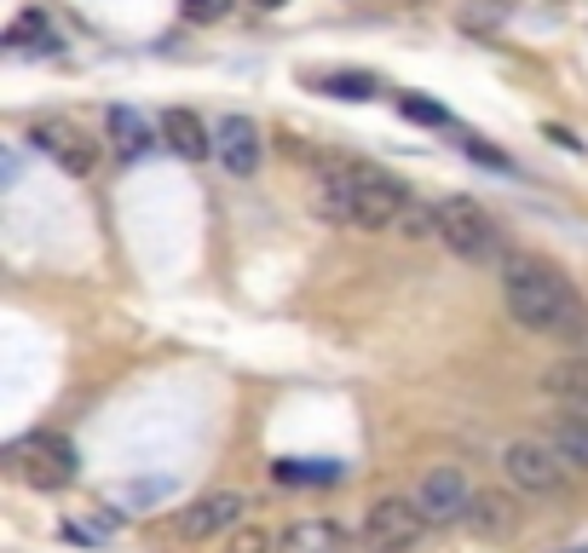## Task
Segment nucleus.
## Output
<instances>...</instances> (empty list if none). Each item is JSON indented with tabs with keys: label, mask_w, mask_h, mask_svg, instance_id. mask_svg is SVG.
Instances as JSON below:
<instances>
[{
	"label": "nucleus",
	"mask_w": 588,
	"mask_h": 553,
	"mask_svg": "<svg viewBox=\"0 0 588 553\" xmlns=\"http://www.w3.org/2000/svg\"><path fill=\"white\" fill-rule=\"evenodd\" d=\"M502 300H508V317L525 335H549L572 346L588 329V300L577 294V282L537 254L502 260Z\"/></svg>",
	"instance_id": "f257e3e1"
},
{
	"label": "nucleus",
	"mask_w": 588,
	"mask_h": 553,
	"mask_svg": "<svg viewBox=\"0 0 588 553\" xmlns=\"http://www.w3.org/2000/svg\"><path fill=\"white\" fill-rule=\"evenodd\" d=\"M317 214L329 225H347V231H398L404 208H410V191L370 168V161H352V156H329L317 168Z\"/></svg>",
	"instance_id": "f03ea898"
},
{
	"label": "nucleus",
	"mask_w": 588,
	"mask_h": 553,
	"mask_svg": "<svg viewBox=\"0 0 588 553\" xmlns=\"http://www.w3.org/2000/svg\"><path fill=\"white\" fill-rule=\"evenodd\" d=\"M433 208H439V242L456 260H468V265H502L508 260V249H502V225L484 214L473 196H444V202H433Z\"/></svg>",
	"instance_id": "7ed1b4c3"
},
{
	"label": "nucleus",
	"mask_w": 588,
	"mask_h": 553,
	"mask_svg": "<svg viewBox=\"0 0 588 553\" xmlns=\"http://www.w3.org/2000/svg\"><path fill=\"white\" fill-rule=\"evenodd\" d=\"M428 530H433V525L421 519L416 502L387 496V502H375L370 514H363L358 542H363V553H416L421 542H428Z\"/></svg>",
	"instance_id": "20e7f679"
},
{
	"label": "nucleus",
	"mask_w": 588,
	"mask_h": 553,
	"mask_svg": "<svg viewBox=\"0 0 588 553\" xmlns=\"http://www.w3.org/2000/svg\"><path fill=\"white\" fill-rule=\"evenodd\" d=\"M7 461L17 467V479L35 484V490H64L75 479V449L70 438H58V433H29V438H17L7 449Z\"/></svg>",
	"instance_id": "39448f33"
},
{
	"label": "nucleus",
	"mask_w": 588,
	"mask_h": 553,
	"mask_svg": "<svg viewBox=\"0 0 588 553\" xmlns=\"http://www.w3.org/2000/svg\"><path fill=\"white\" fill-rule=\"evenodd\" d=\"M502 473H508V484L531 490V496H554V490L572 484V467L554 456L549 438H514V444H502Z\"/></svg>",
	"instance_id": "423d86ee"
},
{
	"label": "nucleus",
	"mask_w": 588,
	"mask_h": 553,
	"mask_svg": "<svg viewBox=\"0 0 588 553\" xmlns=\"http://www.w3.org/2000/svg\"><path fill=\"white\" fill-rule=\"evenodd\" d=\"M473 502H479V490L461 467H433V473H421V484H416V507L428 525H461L473 514Z\"/></svg>",
	"instance_id": "0eeeda50"
},
{
	"label": "nucleus",
	"mask_w": 588,
	"mask_h": 553,
	"mask_svg": "<svg viewBox=\"0 0 588 553\" xmlns=\"http://www.w3.org/2000/svg\"><path fill=\"white\" fill-rule=\"evenodd\" d=\"M249 514V496L242 490H208V496H196L185 514H179V537L185 542H214V537H231Z\"/></svg>",
	"instance_id": "6e6552de"
},
{
	"label": "nucleus",
	"mask_w": 588,
	"mask_h": 553,
	"mask_svg": "<svg viewBox=\"0 0 588 553\" xmlns=\"http://www.w3.org/2000/svg\"><path fill=\"white\" fill-rule=\"evenodd\" d=\"M29 145L40 151V156H52L64 173H75V179H87L93 173V161H98V145L81 128H70V121H35L29 128Z\"/></svg>",
	"instance_id": "1a4fd4ad"
},
{
	"label": "nucleus",
	"mask_w": 588,
	"mask_h": 553,
	"mask_svg": "<svg viewBox=\"0 0 588 553\" xmlns=\"http://www.w3.org/2000/svg\"><path fill=\"white\" fill-rule=\"evenodd\" d=\"M214 156H219V168H226L231 179H254L260 161H266V139H260V128L249 116H226L214 128Z\"/></svg>",
	"instance_id": "9d476101"
},
{
	"label": "nucleus",
	"mask_w": 588,
	"mask_h": 553,
	"mask_svg": "<svg viewBox=\"0 0 588 553\" xmlns=\"http://www.w3.org/2000/svg\"><path fill=\"white\" fill-rule=\"evenodd\" d=\"M277 553H352V537L335 519H295L277 530Z\"/></svg>",
	"instance_id": "9b49d317"
},
{
	"label": "nucleus",
	"mask_w": 588,
	"mask_h": 553,
	"mask_svg": "<svg viewBox=\"0 0 588 553\" xmlns=\"http://www.w3.org/2000/svg\"><path fill=\"white\" fill-rule=\"evenodd\" d=\"M105 139H110V151L116 156H151L156 151V133H151V121L139 116L133 105H110L105 110Z\"/></svg>",
	"instance_id": "f8f14e48"
},
{
	"label": "nucleus",
	"mask_w": 588,
	"mask_h": 553,
	"mask_svg": "<svg viewBox=\"0 0 588 553\" xmlns=\"http://www.w3.org/2000/svg\"><path fill=\"white\" fill-rule=\"evenodd\" d=\"M7 47H12V52H24V58H40V52H58V47H64V35H58V29L47 24V12H40V7H29V12H17V17H12Z\"/></svg>",
	"instance_id": "ddd939ff"
},
{
	"label": "nucleus",
	"mask_w": 588,
	"mask_h": 553,
	"mask_svg": "<svg viewBox=\"0 0 588 553\" xmlns=\"http://www.w3.org/2000/svg\"><path fill=\"white\" fill-rule=\"evenodd\" d=\"M161 139H168V145L185 156V161H202V156L214 151V133L202 128L196 110H168V116H161Z\"/></svg>",
	"instance_id": "4468645a"
},
{
	"label": "nucleus",
	"mask_w": 588,
	"mask_h": 553,
	"mask_svg": "<svg viewBox=\"0 0 588 553\" xmlns=\"http://www.w3.org/2000/svg\"><path fill=\"white\" fill-rule=\"evenodd\" d=\"M542 393L560 398V404H565V416H583V421H588V358L549 369V375H542Z\"/></svg>",
	"instance_id": "2eb2a0df"
},
{
	"label": "nucleus",
	"mask_w": 588,
	"mask_h": 553,
	"mask_svg": "<svg viewBox=\"0 0 588 553\" xmlns=\"http://www.w3.org/2000/svg\"><path fill=\"white\" fill-rule=\"evenodd\" d=\"M549 444L572 473H588V421L583 416H554L549 421Z\"/></svg>",
	"instance_id": "dca6fc26"
},
{
	"label": "nucleus",
	"mask_w": 588,
	"mask_h": 553,
	"mask_svg": "<svg viewBox=\"0 0 588 553\" xmlns=\"http://www.w3.org/2000/svg\"><path fill=\"white\" fill-rule=\"evenodd\" d=\"M317 87L329 93V98L363 105V98H375V75H363V70H329V75H317Z\"/></svg>",
	"instance_id": "f3484780"
},
{
	"label": "nucleus",
	"mask_w": 588,
	"mask_h": 553,
	"mask_svg": "<svg viewBox=\"0 0 588 553\" xmlns=\"http://www.w3.org/2000/svg\"><path fill=\"white\" fill-rule=\"evenodd\" d=\"M272 479H283V484H329V479H340V467L335 461H272Z\"/></svg>",
	"instance_id": "a211bd4d"
},
{
	"label": "nucleus",
	"mask_w": 588,
	"mask_h": 553,
	"mask_svg": "<svg viewBox=\"0 0 588 553\" xmlns=\"http://www.w3.org/2000/svg\"><path fill=\"white\" fill-rule=\"evenodd\" d=\"M468 525L484 530V537H502V530H514V507L502 502V496H479L473 514H468Z\"/></svg>",
	"instance_id": "6ab92c4d"
},
{
	"label": "nucleus",
	"mask_w": 588,
	"mask_h": 553,
	"mask_svg": "<svg viewBox=\"0 0 588 553\" xmlns=\"http://www.w3.org/2000/svg\"><path fill=\"white\" fill-rule=\"evenodd\" d=\"M398 110L410 116V121H428V128H451V110L433 105V98H416V93H404L398 98Z\"/></svg>",
	"instance_id": "aec40b11"
},
{
	"label": "nucleus",
	"mask_w": 588,
	"mask_h": 553,
	"mask_svg": "<svg viewBox=\"0 0 588 553\" xmlns=\"http://www.w3.org/2000/svg\"><path fill=\"white\" fill-rule=\"evenodd\" d=\"M461 151H468L473 161H484V168H496V173H514V161L502 156V151H491L484 139H473V133H461Z\"/></svg>",
	"instance_id": "412c9836"
},
{
	"label": "nucleus",
	"mask_w": 588,
	"mask_h": 553,
	"mask_svg": "<svg viewBox=\"0 0 588 553\" xmlns=\"http://www.w3.org/2000/svg\"><path fill=\"white\" fill-rule=\"evenodd\" d=\"M226 553H277V542L266 537V530H231Z\"/></svg>",
	"instance_id": "4be33fe9"
},
{
	"label": "nucleus",
	"mask_w": 588,
	"mask_h": 553,
	"mask_svg": "<svg viewBox=\"0 0 588 553\" xmlns=\"http://www.w3.org/2000/svg\"><path fill=\"white\" fill-rule=\"evenodd\" d=\"M231 17V0H185V24H219Z\"/></svg>",
	"instance_id": "5701e85b"
},
{
	"label": "nucleus",
	"mask_w": 588,
	"mask_h": 553,
	"mask_svg": "<svg viewBox=\"0 0 588 553\" xmlns=\"http://www.w3.org/2000/svg\"><path fill=\"white\" fill-rule=\"evenodd\" d=\"M161 490H168V479H151V484H128V490H116V502H139V514H145V502H156Z\"/></svg>",
	"instance_id": "b1692460"
},
{
	"label": "nucleus",
	"mask_w": 588,
	"mask_h": 553,
	"mask_svg": "<svg viewBox=\"0 0 588 553\" xmlns=\"http://www.w3.org/2000/svg\"><path fill=\"white\" fill-rule=\"evenodd\" d=\"M549 139H554V145H565V151H583V139L572 128H554V121H549Z\"/></svg>",
	"instance_id": "393cba45"
},
{
	"label": "nucleus",
	"mask_w": 588,
	"mask_h": 553,
	"mask_svg": "<svg viewBox=\"0 0 588 553\" xmlns=\"http://www.w3.org/2000/svg\"><path fill=\"white\" fill-rule=\"evenodd\" d=\"M254 7H266V12H277V7H283V0H254Z\"/></svg>",
	"instance_id": "a878e982"
},
{
	"label": "nucleus",
	"mask_w": 588,
	"mask_h": 553,
	"mask_svg": "<svg viewBox=\"0 0 588 553\" xmlns=\"http://www.w3.org/2000/svg\"><path fill=\"white\" fill-rule=\"evenodd\" d=\"M565 553H588V542H583V548H565Z\"/></svg>",
	"instance_id": "bb28decb"
},
{
	"label": "nucleus",
	"mask_w": 588,
	"mask_h": 553,
	"mask_svg": "<svg viewBox=\"0 0 588 553\" xmlns=\"http://www.w3.org/2000/svg\"><path fill=\"white\" fill-rule=\"evenodd\" d=\"M496 7H508V0H496Z\"/></svg>",
	"instance_id": "cd10ccee"
}]
</instances>
